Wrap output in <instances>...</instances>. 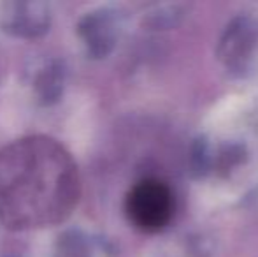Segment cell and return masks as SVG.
Returning a JSON list of instances; mask_svg holds the SVG:
<instances>
[{
    "mask_svg": "<svg viewBox=\"0 0 258 257\" xmlns=\"http://www.w3.org/2000/svg\"><path fill=\"white\" fill-rule=\"evenodd\" d=\"M125 206L134 226L153 233L169 224L174 212V199L163 182L146 178L132 187Z\"/></svg>",
    "mask_w": 258,
    "mask_h": 257,
    "instance_id": "cell-2",
    "label": "cell"
},
{
    "mask_svg": "<svg viewBox=\"0 0 258 257\" xmlns=\"http://www.w3.org/2000/svg\"><path fill=\"white\" fill-rule=\"evenodd\" d=\"M81 194L72 155L48 136H27L0 148V222L14 231L61 224Z\"/></svg>",
    "mask_w": 258,
    "mask_h": 257,
    "instance_id": "cell-1",
    "label": "cell"
}]
</instances>
